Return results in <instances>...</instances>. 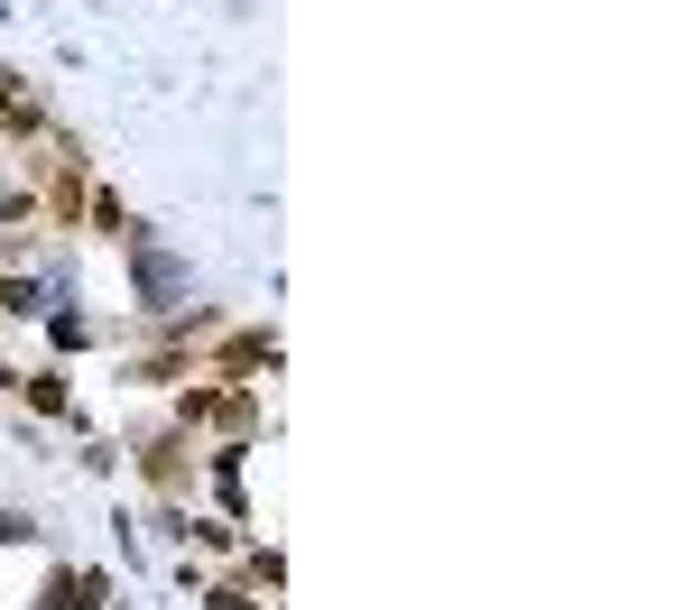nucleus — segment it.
<instances>
[{
    "mask_svg": "<svg viewBox=\"0 0 694 610\" xmlns=\"http://www.w3.org/2000/svg\"><path fill=\"white\" fill-rule=\"evenodd\" d=\"M29 407H46V416H65V380H56V370H38V380H29Z\"/></svg>",
    "mask_w": 694,
    "mask_h": 610,
    "instance_id": "obj_1",
    "label": "nucleus"
}]
</instances>
